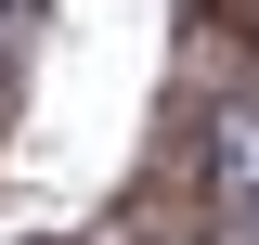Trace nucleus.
<instances>
[{
  "label": "nucleus",
  "instance_id": "f257e3e1",
  "mask_svg": "<svg viewBox=\"0 0 259 245\" xmlns=\"http://www.w3.org/2000/svg\"><path fill=\"white\" fill-rule=\"evenodd\" d=\"M194 207L207 219H246L259 207V78H233V91L194 116Z\"/></svg>",
  "mask_w": 259,
  "mask_h": 245
},
{
  "label": "nucleus",
  "instance_id": "f03ea898",
  "mask_svg": "<svg viewBox=\"0 0 259 245\" xmlns=\"http://www.w3.org/2000/svg\"><path fill=\"white\" fill-rule=\"evenodd\" d=\"M246 13H259V0H246Z\"/></svg>",
  "mask_w": 259,
  "mask_h": 245
}]
</instances>
